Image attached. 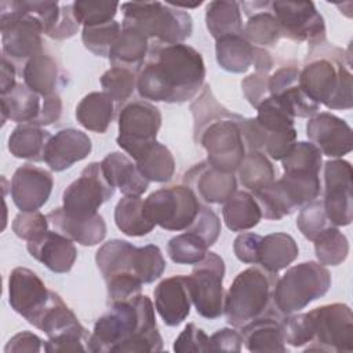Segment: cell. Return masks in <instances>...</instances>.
Wrapping results in <instances>:
<instances>
[{"instance_id":"cell-1","label":"cell","mask_w":353,"mask_h":353,"mask_svg":"<svg viewBox=\"0 0 353 353\" xmlns=\"http://www.w3.org/2000/svg\"><path fill=\"white\" fill-rule=\"evenodd\" d=\"M205 65L193 47L154 43L138 70L137 90L143 99L183 103L193 99L204 84Z\"/></svg>"},{"instance_id":"cell-2","label":"cell","mask_w":353,"mask_h":353,"mask_svg":"<svg viewBox=\"0 0 353 353\" xmlns=\"http://www.w3.org/2000/svg\"><path fill=\"white\" fill-rule=\"evenodd\" d=\"M336 47L325 43L312 47L306 65L299 72V85L319 105L328 109H350L352 73L343 63V52L334 55Z\"/></svg>"},{"instance_id":"cell-3","label":"cell","mask_w":353,"mask_h":353,"mask_svg":"<svg viewBox=\"0 0 353 353\" xmlns=\"http://www.w3.org/2000/svg\"><path fill=\"white\" fill-rule=\"evenodd\" d=\"M157 327L154 307L149 296L137 295L128 301L113 302L101 316L88 339V352H116L124 342L141 331Z\"/></svg>"},{"instance_id":"cell-4","label":"cell","mask_w":353,"mask_h":353,"mask_svg":"<svg viewBox=\"0 0 353 353\" xmlns=\"http://www.w3.org/2000/svg\"><path fill=\"white\" fill-rule=\"evenodd\" d=\"M123 28H135L154 43L178 44L190 37L193 21L189 12L172 3L130 1L123 3Z\"/></svg>"},{"instance_id":"cell-5","label":"cell","mask_w":353,"mask_h":353,"mask_svg":"<svg viewBox=\"0 0 353 353\" xmlns=\"http://www.w3.org/2000/svg\"><path fill=\"white\" fill-rule=\"evenodd\" d=\"M277 273L262 266H251L240 272L230 284L225 301L223 313L226 321L241 328L251 320L262 316L270 309Z\"/></svg>"},{"instance_id":"cell-6","label":"cell","mask_w":353,"mask_h":353,"mask_svg":"<svg viewBox=\"0 0 353 353\" xmlns=\"http://www.w3.org/2000/svg\"><path fill=\"white\" fill-rule=\"evenodd\" d=\"M331 287L328 269L319 262L298 263L277 279L273 290V307L283 316L294 314L321 298Z\"/></svg>"},{"instance_id":"cell-7","label":"cell","mask_w":353,"mask_h":353,"mask_svg":"<svg viewBox=\"0 0 353 353\" xmlns=\"http://www.w3.org/2000/svg\"><path fill=\"white\" fill-rule=\"evenodd\" d=\"M320 190L319 175L284 172L279 181H274L265 189L254 192L252 196L263 218L279 221L316 200Z\"/></svg>"},{"instance_id":"cell-8","label":"cell","mask_w":353,"mask_h":353,"mask_svg":"<svg viewBox=\"0 0 353 353\" xmlns=\"http://www.w3.org/2000/svg\"><path fill=\"white\" fill-rule=\"evenodd\" d=\"M0 29L3 55L11 62L26 63L43 50L40 19L26 12L19 1L0 3Z\"/></svg>"},{"instance_id":"cell-9","label":"cell","mask_w":353,"mask_h":353,"mask_svg":"<svg viewBox=\"0 0 353 353\" xmlns=\"http://www.w3.org/2000/svg\"><path fill=\"white\" fill-rule=\"evenodd\" d=\"M201 203L196 193L183 185L159 189L143 200L145 216L171 232L186 230L196 219Z\"/></svg>"},{"instance_id":"cell-10","label":"cell","mask_w":353,"mask_h":353,"mask_svg":"<svg viewBox=\"0 0 353 353\" xmlns=\"http://www.w3.org/2000/svg\"><path fill=\"white\" fill-rule=\"evenodd\" d=\"M312 341L306 352H352L353 314L345 303L323 305L306 313Z\"/></svg>"},{"instance_id":"cell-11","label":"cell","mask_w":353,"mask_h":353,"mask_svg":"<svg viewBox=\"0 0 353 353\" xmlns=\"http://www.w3.org/2000/svg\"><path fill=\"white\" fill-rule=\"evenodd\" d=\"M240 119L239 114L228 113L210 123L199 137L208 154L207 161L223 172L237 171L247 153L239 125Z\"/></svg>"},{"instance_id":"cell-12","label":"cell","mask_w":353,"mask_h":353,"mask_svg":"<svg viewBox=\"0 0 353 353\" xmlns=\"http://www.w3.org/2000/svg\"><path fill=\"white\" fill-rule=\"evenodd\" d=\"M161 127V113L153 103L139 99L128 102L119 114L117 145L137 160L156 142Z\"/></svg>"},{"instance_id":"cell-13","label":"cell","mask_w":353,"mask_h":353,"mask_svg":"<svg viewBox=\"0 0 353 353\" xmlns=\"http://www.w3.org/2000/svg\"><path fill=\"white\" fill-rule=\"evenodd\" d=\"M223 277L225 262L215 252H207L204 259L196 263L190 276H188L192 303L201 317L214 320L222 316Z\"/></svg>"},{"instance_id":"cell-14","label":"cell","mask_w":353,"mask_h":353,"mask_svg":"<svg viewBox=\"0 0 353 353\" xmlns=\"http://www.w3.org/2000/svg\"><path fill=\"white\" fill-rule=\"evenodd\" d=\"M114 194V188L103 175L101 163H90L80 176L63 192L62 208L73 216H92Z\"/></svg>"},{"instance_id":"cell-15","label":"cell","mask_w":353,"mask_h":353,"mask_svg":"<svg viewBox=\"0 0 353 353\" xmlns=\"http://www.w3.org/2000/svg\"><path fill=\"white\" fill-rule=\"evenodd\" d=\"M281 37L306 41L312 47L325 43V23L312 1H273L270 3Z\"/></svg>"},{"instance_id":"cell-16","label":"cell","mask_w":353,"mask_h":353,"mask_svg":"<svg viewBox=\"0 0 353 353\" xmlns=\"http://www.w3.org/2000/svg\"><path fill=\"white\" fill-rule=\"evenodd\" d=\"M352 165L342 159L328 160L324 164V199L327 218L334 226H347L353 219Z\"/></svg>"},{"instance_id":"cell-17","label":"cell","mask_w":353,"mask_h":353,"mask_svg":"<svg viewBox=\"0 0 353 353\" xmlns=\"http://www.w3.org/2000/svg\"><path fill=\"white\" fill-rule=\"evenodd\" d=\"M51 290L28 268H15L8 277V302L28 323H33L50 299Z\"/></svg>"},{"instance_id":"cell-18","label":"cell","mask_w":353,"mask_h":353,"mask_svg":"<svg viewBox=\"0 0 353 353\" xmlns=\"http://www.w3.org/2000/svg\"><path fill=\"white\" fill-rule=\"evenodd\" d=\"M10 186L11 199L18 210L37 211L50 199L54 179L44 168L23 164L15 170Z\"/></svg>"},{"instance_id":"cell-19","label":"cell","mask_w":353,"mask_h":353,"mask_svg":"<svg viewBox=\"0 0 353 353\" xmlns=\"http://www.w3.org/2000/svg\"><path fill=\"white\" fill-rule=\"evenodd\" d=\"M306 135L320 149L321 154L328 157H342L353 149L350 125L328 112L316 113L309 119Z\"/></svg>"},{"instance_id":"cell-20","label":"cell","mask_w":353,"mask_h":353,"mask_svg":"<svg viewBox=\"0 0 353 353\" xmlns=\"http://www.w3.org/2000/svg\"><path fill=\"white\" fill-rule=\"evenodd\" d=\"M299 72L296 66L279 68L269 77V95L276 98L294 117H312L320 110V105L301 88Z\"/></svg>"},{"instance_id":"cell-21","label":"cell","mask_w":353,"mask_h":353,"mask_svg":"<svg viewBox=\"0 0 353 353\" xmlns=\"http://www.w3.org/2000/svg\"><path fill=\"white\" fill-rule=\"evenodd\" d=\"M199 200L208 204H223L237 188L233 174L212 167L208 161L193 165L183 178Z\"/></svg>"},{"instance_id":"cell-22","label":"cell","mask_w":353,"mask_h":353,"mask_svg":"<svg viewBox=\"0 0 353 353\" xmlns=\"http://www.w3.org/2000/svg\"><path fill=\"white\" fill-rule=\"evenodd\" d=\"M154 307L165 325H179L190 313L189 279L176 274L161 280L154 288Z\"/></svg>"},{"instance_id":"cell-23","label":"cell","mask_w":353,"mask_h":353,"mask_svg":"<svg viewBox=\"0 0 353 353\" xmlns=\"http://www.w3.org/2000/svg\"><path fill=\"white\" fill-rule=\"evenodd\" d=\"M92 149L88 135L76 128L59 130L47 143L44 163L55 172L70 168L74 163L84 160Z\"/></svg>"},{"instance_id":"cell-24","label":"cell","mask_w":353,"mask_h":353,"mask_svg":"<svg viewBox=\"0 0 353 353\" xmlns=\"http://www.w3.org/2000/svg\"><path fill=\"white\" fill-rule=\"evenodd\" d=\"M26 248L30 256L54 273L69 272L77 258V250L73 241L55 230H47L28 241Z\"/></svg>"},{"instance_id":"cell-25","label":"cell","mask_w":353,"mask_h":353,"mask_svg":"<svg viewBox=\"0 0 353 353\" xmlns=\"http://www.w3.org/2000/svg\"><path fill=\"white\" fill-rule=\"evenodd\" d=\"M284 316L270 307L262 316L241 327V339L250 352H281L287 350L283 334Z\"/></svg>"},{"instance_id":"cell-26","label":"cell","mask_w":353,"mask_h":353,"mask_svg":"<svg viewBox=\"0 0 353 353\" xmlns=\"http://www.w3.org/2000/svg\"><path fill=\"white\" fill-rule=\"evenodd\" d=\"M47 219L55 232L85 247L99 244L106 236V223L99 214L92 216H73L66 214L61 207L50 211Z\"/></svg>"},{"instance_id":"cell-27","label":"cell","mask_w":353,"mask_h":353,"mask_svg":"<svg viewBox=\"0 0 353 353\" xmlns=\"http://www.w3.org/2000/svg\"><path fill=\"white\" fill-rule=\"evenodd\" d=\"M101 167L108 182L124 196H141L149 188V181L139 172L137 164L121 152L109 153Z\"/></svg>"},{"instance_id":"cell-28","label":"cell","mask_w":353,"mask_h":353,"mask_svg":"<svg viewBox=\"0 0 353 353\" xmlns=\"http://www.w3.org/2000/svg\"><path fill=\"white\" fill-rule=\"evenodd\" d=\"M32 325L41 330L48 338H57L69 332L87 331L62 298L54 291H51L48 303Z\"/></svg>"},{"instance_id":"cell-29","label":"cell","mask_w":353,"mask_h":353,"mask_svg":"<svg viewBox=\"0 0 353 353\" xmlns=\"http://www.w3.org/2000/svg\"><path fill=\"white\" fill-rule=\"evenodd\" d=\"M0 102L3 124L6 120L32 124L37 119L43 103L40 95L32 91L25 83H17L11 91L1 94Z\"/></svg>"},{"instance_id":"cell-30","label":"cell","mask_w":353,"mask_h":353,"mask_svg":"<svg viewBox=\"0 0 353 353\" xmlns=\"http://www.w3.org/2000/svg\"><path fill=\"white\" fill-rule=\"evenodd\" d=\"M149 52V39L135 28H123L109 51L112 66L139 70Z\"/></svg>"},{"instance_id":"cell-31","label":"cell","mask_w":353,"mask_h":353,"mask_svg":"<svg viewBox=\"0 0 353 353\" xmlns=\"http://www.w3.org/2000/svg\"><path fill=\"white\" fill-rule=\"evenodd\" d=\"M298 254L299 250L292 236L272 233L261 240L258 265L272 273H277L291 265L298 258Z\"/></svg>"},{"instance_id":"cell-32","label":"cell","mask_w":353,"mask_h":353,"mask_svg":"<svg viewBox=\"0 0 353 353\" xmlns=\"http://www.w3.org/2000/svg\"><path fill=\"white\" fill-rule=\"evenodd\" d=\"M254 7V14L250 15L245 26L243 28V37L254 47H270L274 46L280 37L281 30L276 17L270 10H265L270 6L269 1L248 3Z\"/></svg>"},{"instance_id":"cell-33","label":"cell","mask_w":353,"mask_h":353,"mask_svg":"<svg viewBox=\"0 0 353 353\" xmlns=\"http://www.w3.org/2000/svg\"><path fill=\"white\" fill-rule=\"evenodd\" d=\"M114 116V101L106 92H90L76 106V119L87 130L103 134Z\"/></svg>"},{"instance_id":"cell-34","label":"cell","mask_w":353,"mask_h":353,"mask_svg":"<svg viewBox=\"0 0 353 353\" xmlns=\"http://www.w3.org/2000/svg\"><path fill=\"white\" fill-rule=\"evenodd\" d=\"M225 225L232 232H244L256 226L262 218L261 208L254 196L244 190H236L222 207Z\"/></svg>"},{"instance_id":"cell-35","label":"cell","mask_w":353,"mask_h":353,"mask_svg":"<svg viewBox=\"0 0 353 353\" xmlns=\"http://www.w3.org/2000/svg\"><path fill=\"white\" fill-rule=\"evenodd\" d=\"M51 137L47 130L39 125L19 124L8 138V150L17 159L44 161V152Z\"/></svg>"},{"instance_id":"cell-36","label":"cell","mask_w":353,"mask_h":353,"mask_svg":"<svg viewBox=\"0 0 353 353\" xmlns=\"http://www.w3.org/2000/svg\"><path fill=\"white\" fill-rule=\"evenodd\" d=\"M23 83L40 97L54 94L58 85L59 72L55 59L44 51L32 57L22 68Z\"/></svg>"},{"instance_id":"cell-37","label":"cell","mask_w":353,"mask_h":353,"mask_svg":"<svg viewBox=\"0 0 353 353\" xmlns=\"http://www.w3.org/2000/svg\"><path fill=\"white\" fill-rule=\"evenodd\" d=\"M205 25L215 40L225 36L241 34L243 19L240 3L225 0L210 1L205 10Z\"/></svg>"},{"instance_id":"cell-38","label":"cell","mask_w":353,"mask_h":353,"mask_svg":"<svg viewBox=\"0 0 353 353\" xmlns=\"http://www.w3.org/2000/svg\"><path fill=\"white\" fill-rule=\"evenodd\" d=\"M135 248L131 243L119 239L109 240L99 247L95 262L105 281L121 273H134L132 256Z\"/></svg>"},{"instance_id":"cell-39","label":"cell","mask_w":353,"mask_h":353,"mask_svg":"<svg viewBox=\"0 0 353 353\" xmlns=\"http://www.w3.org/2000/svg\"><path fill=\"white\" fill-rule=\"evenodd\" d=\"M215 54L218 65L232 73H244L252 65L254 46L243 34L225 36L216 40Z\"/></svg>"},{"instance_id":"cell-40","label":"cell","mask_w":353,"mask_h":353,"mask_svg":"<svg viewBox=\"0 0 353 353\" xmlns=\"http://www.w3.org/2000/svg\"><path fill=\"white\" fill-rule=\"evenodd\" d=\"M114 223L124 234L141 237L153 230L156 226L143 214V200L141 196H124L116 204Z\"/></svg>"},{"instance_id":"cell-41","label":"cell","mask_w":353,"mask_h":353,"mask_svg":"<svg viewBox=\"0 0 353 353\" xmlns=\"http://www.w3.org/2000/svg\"><path fill=\"white\" fill-rule=\"evenodd\" d=\"M139 172L150 182H168L175 172V160L170 149L160 143H152L137 160Z\"/></svg>"},{"instance_id":"cell-42","label":"cell","mask_w":353,"mask_h":353,"mask_svg":"<svg viewBox=\"0 0 353 353\" xmlns=\"http://www.w3.org/2000/svg\"><path fill=\"white\" fill-rule=\"evenodd\" d=\"M237 171L241 185L252 193L270 186L276 181V170L263 152H247Z\"/></svg>"},{"instance_id":"cell-43","label":"cell","mask_w":353,"mask_h":353,"mask_svg":"<svg viewBox=\"0 0 353 353\" xmlns=\"http://www.w3.org/2000/svg\"><path fill=\"white\" fill-rule=\"evenodd\" d=\"M314 252L319 263L327 266L341 265L349 254V241L338 226H330L314 240Z\"/></svg>"},{"instance_id":"cell-44","label":"cell","mask_w":353,"mask_h":353,"mask_svg":"<svg viewBox=\"0 0 353 353\" xmlns=\"http://www.w3.org/2000/svg\"><path fill=\"white\" fill-rule=\"evenodd\" d=\"M167 252L172 262L179 265H196L208 252L207 243L196 233L186 232L168 240Z\"/></svg>"},{"instance_id":"cell-45","label":"cell","mask_w":353,"mask_h":353,"mask_svg":"<svg viewBox=\"0 0 353 353\" xmlns=\"http://www.w3.org/2000/svg\"><path fill=\"white\" fill-rule=\"evenodd\" d=\"M321 152L312 142H295L287 156L281 159L284 172L314 174L319 175L321 170Z\"/></svg>"},{"instance_id":"cell-46","label":"cell","mask_w":353,"mask_h":353,"mask_svg":"<svg viewBox=\"0 0 353 353\" xmlns=\"http://www.w3.org/2000/svg\"><path fill=\"white\" fill-rule=\"evenodd\" d=\"M165 265L161 250L154 244L137 247L134 251L132 272L142 284H149L157 280L163 274Z\"/></svg>"},{"instance_id":"cell-47","label":"cell","mask_w":353,"mask_h":353,"mask_svg":"<svg viewBox=\"0 0 353 353\" xmlns=\"http://www.w3.org/2000/svg\"><path fill=\"white\" fill-rule=\"evenodd\" d=\"M138 72L123 68L112 66L101 76V85L103 92H106L114 102L123 103L134 94L137 88Z\"/></svg>"},{"instance_id":"cell-48","label":"cell","mask_w":353,"mask_h":353,"mask_svg":"<svg viewBox=\"0 0 353 353\" xmlns=\"http://www.w3.org/2000/svg\"><path fill=\"white\" fill-rule=\"evenodd\" d=\"M121 32V25L117 21L108 23L83 26L81 41L84 47L98 57H109V51Z\"/></svg>"},{"instance_id":"cell-49","label":"cell","mask_w":353,"mask_h":353,"mask_svg":"<svg viewBox=\"0 0 353 353\" xmlns=\"http://www.w3.org/2000/svg\"><path fill=\"white\" fill-rule=\"evenodd\" d=\"M119 3L114 1H74L73 14L79 23L84 26H94L101 23H108L113 21Z\"/></svg>"},{"instance_id":"cell-50","label":"cell","mask_w":353,"mask_h":353,"mask_svg":"<svg viewBox=\"0 0 353 353\" xmlns=\"http://www.w3.org/2000/svg\"><path fill=\"white\" fill-rule=\"evenodd\" d=\"M296 226L307 240H314L323 230L332 226L321 200H313L303 205L296 218Z\"/></svg>"},{"instance_id":"cell-51","label":"cell","mask_w":353,"mask_h":353,"mask_svg":"<svg viewBox=\"0 0 353 353\" xmlns=\"http://www.w3.org/2000/svg\"><path fill=\"white\" fill-rule=\"evenodd\" d=\"M47 215L40 211H21L12 221L14 233L26 241H30L48 230Z\"/></svg>"},{"instance_id":"cell-52","label":"cell","mask_w":353,"mask_h":353,"mask_svg":"<svg viewBox=\"0 0 353 353\" xmlns=\"http://www.w3.org/2000/svg\"><path fill=\"white\" fill-rule=\"evenodd\" d=\"M186 232L196 233L207 243L208 247H211L212 244H215L221 234V219L214 210L201 204L196 219L186 229Z\"/></svg>"},{"instance_id":"cell-53","label":"cell","mask_w":353,"mask_h":353,"mask_svg":"<svg viewBox=\"0 0 353 353\" xmlns=\"http://www.w3.org/2000/svg\"><path fill=\"white\" fill-rule=\"evenodd\" d=\"M108 288L109 301H128L139 295L142 288V281L134 273H121L105 281Z\"/></svg>"},{"instance_id":"cell-54","label":"cell","mask_w":353,"mask_h":353,"mask_svg":"<svg viewBox=\"0 0 353 353\" xmlns=\"http://www.w3.org/2000/svg\"><path fill=\"white\" fill-rule=\"evenodd\" d=\"M172 349L178 353L211 352L210 336L194 323H189L174 341Z\"/></svg>"},{"instance_id":"cell-55","label":"cell","mask_w":353,"mask_h":353,"mask_svg":"<svg viewBox=\"0 0 353 353\" xmlns=\"http://www.w3.org/2000/svg\"><path fill=\"white\" fill-rule=\"evenodd\" d=\"M283 334H284V341L291 346L299 347L306 343H310L312 331H310L306 313L284 316Z\"/></svg>"},{"instance_id":"cell-56","label":"cell","mask_w":353,"mask_h":353,"mask_svg":"<svg viewBox=\"0 0 353 353\" xmlns=\"http://www.w3.org/2000/svg\"><path fill=\"white\" fill-rule=\"evenodd\" d=\"M269 77L268 72H255L241 81L243 92L254 108H258L269 97Z\"/></svg>"},{"instance_id":"cell-57","label":"cell","mask_w":353,"mask_h":353,"mask_svg":"<svg viewBox=\"0 0 353 353\" xmlns=\"http://www.w3.org/2000/svg\"><path fill=\"white\" fill-rule=\"evenodd\" d=\"M262 236L256 233H243L234 239L233 251L239 261L256 265L259 256V245Z\"/></svg>"},{"instance_id":"cell-58","label":"cell","mask_w":353,"mask_h":353,"mask_svg":"<svg viewBox=\"0 0 353 353\" xmlns=\"http://www.w3.org/2000/svg\"><path fill=\"white\" fill-rule=\"evenodd\" d=\"M241 334L233 328H221L210 336L211 352H240Z\"/></svg>"},{"instance_id":"cell-59","label":"cell","mask_w":353,"mask_h":353,"mask_svg":"<svg viewBox=\"0 0 353 353\" xmlns=\"http://www.w3.org/2000/svg\"><path fill=\"white\" fill-rule=\"evenodd\" d=\"M79 22L73 14V4L61 6V17L48 37L55 40H63L74 36L79 30Z\"/></svg>"},{"instance_id":"cell-60","label":"cell","mask_w":353,"mask_h":353,"mask_svg":"<svg viewBox=\"0 0 353 353\" xmlns=\"http://www.w3.org/2000/svg\"><path fill=\"white\" fill-rule=\"evenodd\" d=\"M43 341L33 332L22 331L15 334L6 345V353H22V352H40Z\"/></svg>"},{"instance_id":"cell-61","label":"cell","mask_w":353,"mask_h":353,"mask_svg":"<svg viewBox=\"0 0 353 353\" xmlns=\"http://www.w3.org/2000/svg\"><path fill=\"white\" fill-rule=\"evenodd\" d=\"M62 113V99L58 94H51L48 97L43 98L41 110L37 116V119L32 123V125H48L57 121L61 117Z\"/></svg>"},{"instance_id":"cell-62","label":"cell","mask_w":353,"mask_h":353,"mask_svg":"<svg viewBox=\"0 0 353 353\" xmlns=\"http://www.w3.org/2000/svg\"><path fill=\"white\" fill-rule=\"evenodd\" d=\"M15 66L14 62H11L4 55L1 57V87H0V95L7 94L15 87Z\"/></svg>"}]
</instances>
